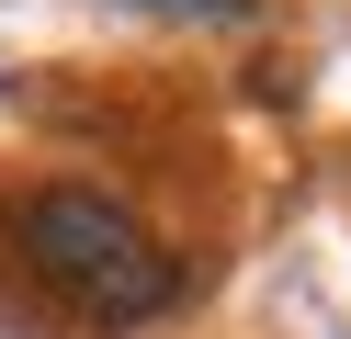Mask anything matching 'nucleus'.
Wrapping results in <instances>:
<instances>
[{"label":"nucleus","instance_id":"f257e3e1","mask_svg":"<svg viewBox=\"0 0 351 339\" xmlns=\"http://www.w3.org/2000/svg\"><path fill=\"white\" fill-rule=\"evenodd\" d=\"M23 260H34V283L69 316H91V328H147V316L170 305V249L147 238L114 192H91V181H46V192L23 203Z\"/></svg>","mask_w":351,"mask_h":339},{"label":"nucleus","instance_id":"f03ea898","mask_svg":"<svg viewBox=\"0 0 351 339\" xmlns=\"http://www.w3.org/2000/svg\"><path fill=\"white\" fill-rule=\"evenodd\" d=\"M136 12H182V23H215V12H250V0H136Z\"/></svg>","mask_w":351,"mask_h":339}]
</instances>
